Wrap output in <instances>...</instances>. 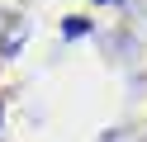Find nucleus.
Listing matches in <instances>:
<instances>
[{
    "instance_id": "f03ea898",
    "label": "nucleus",
    "mask_w": 147,
    "mask_h": 142,
    "mask_svg": "<svg viewBox=\"0 0 147 142\" xmlns=\"http://www.w3.org/2000/svg\"><path fill=\"white\" fill-rule=\"evenodd\" d=\"M95 5H123V0H95Z\"/></svg>"
},
{
    "instance_id": "f257e3e1",
    "label": "nucleus",
    "mask_w": 147,
    "mask_h": 142,
    "mask_svg": "<svg viewBox=\"0 0 147 142\" xmlns=\"http://www.w3.org/2000/svg\"><path fill=\"white\" fill-rule=\"evenodd\" d=\"M62 33H67V38H86V33H90V19H67Z\"/></svg>"
}]
</instances>
